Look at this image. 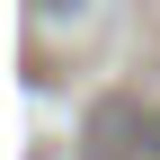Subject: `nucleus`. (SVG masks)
I'll return each instance as SVG.
<instances>
[{"instance_id":"obj_1","label":"nucleus","mask_w":160,"mask_h":160,"mask_svg":"<svg viewBox=\"0 0 160 160\" xmlns=\"http://www.w3.org/2000/svg\"><path fill=\"white\" fill-rule=\"evenodd\" d=\"M36 9H45V18H62V9H80V0H36Z\"/></svg>"}]
</instances>
